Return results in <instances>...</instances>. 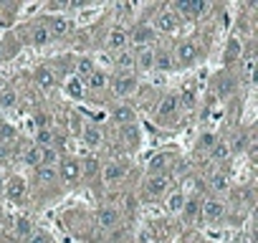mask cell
Wrapping results in <instances>:
<instances>
[{"mask_svg": "<svg viewBox=\"0 0 258 243\" xmlns=\"http://www.w3.org/2000/svg\"><path fill=\"white\" fill-rule=\"evenodd\" d=\"M180 114H182V109H180V101H177V91H170L155 106V125L175 127V125H180Z\"/></svg>", "mask_w": 258, "mask_h": 243, "instance_id": "cell-1", "label": "cell"}, {"mask_svg": "<svg viewBox=\"0 0 258 243\" xmlns=\"http://www.w3.org/2000/svg\"><path fill=\"white\" fill-rule=\"evenodd\" d=\"M172 56H175V66H177V69H190V66H195V64L203 58L200 41H198V38H182V41L172 48Z\"/></svg>", "mask_w": 258, "mask_h": 243, "instance_id": "cell-2", "label": "cell"}, {"mask_svg": "<svg viewBox=\"0 0 258 243\" xmlns=\"http://www.w3.org/2000/svg\"><path fill=\"white\" fill-rule=\"evenodd\" d=\"M167 8L177 18H185V21H203L213 11V6L208 3V0H177V3H172Z\"/></svg>", "mask_w": 258, "mask_h": 243, "instance_id": "cell-3", "label": "cell"}, {"mask_svg": "<svg viewBox=\"0 0 258 243\" xmlns=\"http://www.w3.org/2000/svg\"><path fill=\"white\" fill-rule=\"evenodd\" d=\"M56 170H58V180L66 188H79L84 183L81 180V157H76V155H61Z\"/></svg>", "mask_w": 258, "mask_h": 243, "instance_id": "cell-4", "label": "cell"}, {"mask_svg": "<svg viewBox=\"0 0 258 243\" xmlns=\"http://www.w3.org/2000/svg\"><path fill=\"white\" fill-rule=\"evenodd\" d=\"M228 218V203L218 195L203 198V208H200V220H205V225H220Z\"/></svg>", "mask_w": 258, "mask_h": 243, "instance_id": "cell-5", "label": "cell"}, {"mask_svg": "<svg viewBox=\"0 0 258 243\" xmlns=\"http://www.w3.org/2000/svg\"><path fill=\"white\" fill-rule=\"evenodd\" d=\"M21 38H23V43L31 46V48H46L48 43H53V38H51V33H48V28L43 26L41 18H33V21L23 28Z\"/></svg>", "mask_w": 258, "mask_h": 243, "instance_id": "cell-6", "label": "cell"}, {"mask_svg": "<svg viewBox=\"0 0 258 243\" xmlns=\"http://www.w3.org/2000/svg\"><path fill=\"white\" fill-rule=\"evenodd\" d=\"M172 190V175H147L142 183L145 200H162Z\"/></svg>", "mask_w": 258, "mask_h": 243, "instance_id": "cell-7", "label": "cell"}, {"mask_svg": "<svg viewBox=\"0 0 258 243\" xmlns=\"http://www.w3.org/2000/svg\"><path fill=\"white\" fill-rule=\"evenodd\" d=\"M147 23L155 28L157 36H160V33H162V36H175V33L180 31V26H182V18H177V16L165 6V8H160V11L155 13V18L147 21Z\"/></svg>", "mask_w": 258, "mask_h": 243, "instance_id": "cell-8", "label": "cell"}, {"mask_svg": "<svg viewBox=\"0 0 258 243\" xmlns=\"http://www.w3.org/2000/svg\"><path fill=\"white\" fill-rule=\"evenodd\" d=\"M126 33H129V48H147L157 43V33L147 21L135 23L132 28H126Z\"/></svg>", "mask_w": 258, "mask_h": 243, "instance_id": "cell-9", "label": "cell"}, {"mask_svg": "<svg viewBox=\"0 0 258 243\" xmlns=\"http://www.w3.org/2000/svg\"><path fill=\"white\" fill-rule=\"evenodd\" d=\"M109 89H111V94L119 101H124V99L132 96V94H137L140 79H137V74H116V79L109 81Z\"/></svg>", "mask_w": 258, "mask_h": 243, "instance_id": "cell-10", "label": "cell"}, {"mask_svg": "<svg viewBox=\"0 0 258 243\" xmlns=\"http://www.w3.org/2000/svg\"><path fill=\"white\" fill-rule=\"evenodd\" d=\"M41 21H43V26L48 28V33H51L53 41L66 38V36H71V31H74V21H71L69 16H63V13H48V16H43Z\"/></svg>", "mask_w": 258, "mask_h": 243, "instance_id": "cell-11", "label": "cell"}, {"mask_svg": "<svg viewBox=\"0 0 258 243\" xmlns=\"http://www.w3.org/2000/svg\"><path fill=\"white\" fill-rule=\"evenodd\" d=\"M175 165H177V155L172 150H162V152H157V155L150 157L147 175H172Z\"/></svg>", "mask_w": 258, "mask_h": 243, "instance_id": "cell-12", "label": "cell"}, {"mask_svg": "<svg viewBox=\"0 0 258 243\" xmlns=\"http://www.w3.org/2000/svg\"><path fill=\"white\" fill-rule=\"evenodd\" d=\"M126 172H129V162L126 160H109V162H104L101 165V183L104 185H116V183H124V177H126Z\"/></svg>", "mask_w": 258, "mask_h": 243, "instance_id": "cell-13", "label": "cell"}, {"mask_svg": "<svg viewBox=\"0 0 258 243\" xmlns=\"http://www.w3.org/2000/svg\"><path fill=\"white\" fill-rule=\"evenodd\" d=\"M109 122L116 127H126V125H135L137 122V109L129 104V101H116L109 109Z\"/></svg>", "mask_w": 258, "mask_h": 243, "instance_id": "cell-14", "label": "cell"}, {"mask_svg": "<svg viewBox=\"0 0 258 243\" xmlns=\"http://www.w3.org/2000/svg\"><path fill=\"white\" fill-rule=\"evenodd\" d=\"M104 46L109 53H119L124 48H129V33H126V26H111L109 33L104 36Z\"/></svg>", "mask_w": 258, "mask_h": 243, "instance_id": "cell-15", "label": "cell"}, {"mask_svg": "<svg viewBox=\"0 0 258 243\" xmlns=\"http://www.w3.org/2000/svg\"><path fill=\"white\" fill-rule=\"evenodd\" d=\"M3 198H8V200H13V203L26 200V198H28V183H26V177H23V175H11V177H6V193H3Z\"/></svg>", "mask_w": 258, "mask_h": 243, "instance_id": "cell-16", "label": "cell"}, {"mask_svg": "<svg viewBox=\"0 0 258 243\" xmlns=\"http://www.w3.org/2000/svg\"><path fill=\"white\" fill-rule=\"evenodd\" d=\"M94 220H96V225H99L101 230H114V228L121 223V213H119V208H114V205H101V208H96Z\"/></svg>", "mask_w": 258, "mask_h": 243, "instance_id": "cell-17", "label": "cell"}, {"mask_svg": "<svg viewBox=\"0 0 258 243\" xmlns=\"http://www.w3.org/2000/svg\"><path fill=\"white\" fill-rule=\"evenodd\" d=\"M33 81H36V86L43 89V91H53V89L58 86L56 71H53L51 66H46V64H41V66L33 69Z\"/></svg>", "mask_w": 258, "mask_h": 243, "instance_id": "cell-18", "label": "cell"}, {"mask_svg": "<svg viewBox=\"0 0 258 243\" xmlns=\"http://www.w3.org/2000/svg\"><path fill=\"white\" fill-rule=\"evenodd\" d=\"M132 51H135V74H150V71H155V46L132 48Z\"/></svg>", "mask_w": 258, "mask_h": 243, "instance_id": "cell-19", "label": "cell"}, {"mask_svg": "<svg viewBox=\"0 0 258 243\" xmlns=\"http://www.w3.org/2000/svg\"><path fill=\"white\" fill-rule=\"evenodd\" d=\"M61 86H63V94H66L69 99H74V101H84V99L89 96L84 79H79V76H74V74H71L69 79H63Z\"/></svg>", "mask_w": 258, "mask_h": 243, "instance_id": "cell-20", "label": "cell"}, {"mask_svg": "<svg viewBox=\"0 0 258 243\" xmlns=\"http://www.w3.org/2000/svg\"><path fill=\"white\" fill-rule=\"evenodd\" d=\"M89 150H99L101 145H104V130L96 125V122H86V127H84V132H81V137H79Z\"/></svg>", "mask_w": 258, "mask_h": 243, "instance_id": "cell-21", "label": "cell"}, {"mask_svg": "<svg viewBox=\"0 0 258 243\" xmlns=\"http://www.w3.org/2000/svg\"><path fill=\"white\" fill-rule=\"evenodd\" d=\"M119 140L124 142L126 150H140V145H142L140 122H135V125H126V127H119Z\"/></svg>", "mask_w": 258, "mask_h": 243, "instance_id": "cell-22", "label": "cell"}, {"mask_svg": "<svg viewBox=\"0 0 258 243\" xmlns=\"http://www.w3.org/2000/svg\"><path fill=\"white\" fill-rule=\"evenodd\" d=\"M111 66L116 69V74H135V51L124 48L119 53H111Z\"/></svg>", "mask_w": 258, "mask_h": 243, "instance_id": "cell-23", "label": "cell"}, {"mask_svg": "<svg viewBox=\"0 0 258 243\" xmlns=\"http://www.w3.org/2000/svg\"><path fill=\"white\" fill-rule=\"evenodd\" d=\"M109 81H111V79H109V74H106L104 69H99V66H96V71H94L91 76H86V79H84V84H86V91H89V94H101V91H106V89H109Z\"/></svg>", "mask_w": 258, "mask_h": 243, "instance_id": "cell-24", "label": "cell"}, {"mask_svg": "<svg viewBox=\"0 0 258 243\" xmlns=\"http://www.w3.org/2000/svg\"><path fill=\"white\" fill-rule=\"evenodd\" d=\"M162 200H165V210H167L170 215H180V213H182V208H185L187 195H185V190H182V188H172Z\"/></svg>", "mask_w": 258, "mask_h": 243, "instance_id": "cell-25", "label": "cell"}, {"mask_svg": "<svg viewBox=\"0 0 258 243\" xmlns=\"http://www.w3.org/2000/svg\"><path fill=\"white\" fill-rule=\"evenodd\" d=\"M200 208H203V198H198V195H192V198H187L185 200V208H182V220H185V225H195L198 220H200Z\"/></svg>", "mask_w": 258, "mask_h": 243, "instance_id": "cell-26", "label": "cell"}, {"mask_svg": "<svg viewBox=\"0 0 258 243\" xmlns=\"http://www.w3.org/2000/svg\"><path fill=\"white\" fill-rule=\"evenodd\" d=\"M175 56L172 48H155V71H175Z\"/></svg>", "mask_w": 258, "mask_h": 243, "instance_id": "cell-27", "label": "cell"}, {"mask_svg": "<svg viewBox=\"0 0 258 243\" xmlns=\"http://www.w3.org/2000/svg\"><path fill=\"white\" fill-rule=\"evenodd\" d=\"M71 66H74V76H79V79H86L96 71V61L91 56H74Z\"/></svg>", "mask_w": 258, "mask_h": 243, "instance_id": "cell-28", "label": "cell"}, {"mask_svg": "<svg viewBox=\"0 0 258 243\" xmlns=\"http://www.w3.org/2000/svg\"><path fill=\"white\" fill-rule=\"evenodd\" d=\"M233 89H235V81L228 76V71L215 74V79H213V94H218V99H225Z\"/></svg>", "mask_w": 258, "mask_h": 243, "instance_id": "cell-29", "label": "cell"}, {"mask_svg": "<svg viewBox=\"0 0 258 243\" xmlns=\"http://www.w3.org/2000/svg\"><path fill=\"white\" fill-rule=\"evenodd\" d=\"M58 180V170L56 167H36V185L38 188H56Z\"/></svg>", "mask_w": 258, "mask_h": 243, "instance_id": "cell-30", "label": "cell"}, {"mask_svg": "<svg viewBox=\"0 0 258 243\" xmlns=\"http://www.w3.org/2000/svg\"><path fill=\"white\" fill-rule=\"evenodd\" d=\"M240 58H243V41L233 36V38L228 41V46H225V53H223V64H225V66H230V64L240 61Z\"/></svg>", "mask_w": 258, "mask_h": 243, "instance_id": "cell-31", "label": "cell"}, {"mask_svg": "<svg viewBox=\"0 0 258 243\" xmlns=\"http://www.w3.org/2000/svg\"><path fill=\"white\" fill-rule=\"evenodd\" d=\"M177 101H180V109L182 111H192L198 106V89L195 86H182L177 91Z\"/></svg>", "mask_w": 258, "mask_h": 243, "instance_id": "cell-32", "label": "cell"}, {"mask_svg": "<svg viewBox=\"0 0 258 243\" xmlns=\"http://www.w3.org/2000/svg\"><path fill=\"white\" fill-rule=\"evenodd\" d=\"M230 155H233V152H230L228 142H225V140H215V145H213L210 152H208V160H210V162H225Z\"/></svg>", "mask_w": 258, "mask_h": 243, "instance_id": "cell-33", "label": "cell"}, {"mask_svg": "<svg viewBox=\"0 0 258 243\" xmlns=\"http://www.w3.org/2000/svg\"><path fill=\"white\" fill-rule=\"evenodd\" d=\"M101 175V165L96 157H84L81 160V180H96Z\"/></svg>", "mask_w": 258, "mask_h": 243, "instance_id": "cell-34", "label": "cell"}, {"mask_svg": "<svg viewBox=\"0 0 258 243\" xmlns=\"http://www.w3.org/2000/svg\"><path fill=\"white\" fill-rule=\"evenodd\" d=\"M33 145H38V147H56V132H53V127L36 130V135H33Z\"/></svg>", "mask_w": 258, "mask_h": 243, "instance_id": "cell-35", "label": "cell"}, {"mask_svg": "<svg viewBox=\"0 0 258 243\" xmlns=\"http://www.w3.org/2000/svg\"><path fill=\"white\" fill-rule=\"evenodd\" d=\"M33 228H36V225H33L28 218H16V220H13V235H16V240L23 243V240L33 233Z\"/></svg>", "mask_w": 258, "mask_h": 243, "instance_id": "cell-36", "label": "cell"}, {"mask_svg": "<svg viewBox=\"0 0 258 243\" xmlns=\"http://www.w3.org/2000/svg\"><path fill=\"white\" fill-rule=\"evenodd\" d=\"M21 160H23V165H28V167H41V147L38 145H28L26 150H23V155H21Z\"/></svg>", "mask_w": 258, "mask_h": 243, "instance_id": "cell-37", "label": "cell"}, {"mask_svg": "<svg viewBox=\"0 0 258 243\" xmlns=\"http://www.w3.org/2000/svg\"><path fill=\"white\" fill-rule=\"evenodd\" d=\"M208 183H210V190H213L218 198H220V195L230 188V185H228V175H225L223 170H215V172L210 175V180H208Z\"/></svg>", "mask_w": 258, "mask_h": 243, "instance_id": "cell-38", "label": "cell"}, {"mask_svg": "<svg viewBox=\"0 0 258 243\" xmlns=\"http://www.w3.org/2000/svg\"><path fill=\"white\" fill-rule=\"evenodd\" d=\"M16 104H18V94H16V89L6 86L3 91H0V111H13Z\"/></svg>", "mask_w": 258, "mask_h": 243, "instance_id": "cell-39", "label": "cell"}, {"mask_svg": "<svg viewBox=\"0 0 258 243\" xmlns=\"http://www.w3.org/2000/svg\"><path fill=\"white\" fill-rule=\"evenodd\" d=\"M61 160V150L56 147H41V167H56Z\"/></svg>", "mask_w": 258, "mask_h": 243, "instance_id": "cell-40", "label": "cell"}, {"mask_svg": "<svg viewBox=\"0 0 258 243\" xmlns=\"http://www.w3.org/2000/svg\"><path fill=\"white\" fill-rule=\"evenodd\" d=\"M84 127H86V119H84L81 114H69V132H71L74 137H81Z\"/></svg>", "mask_w": 258, "mask_h": 243, "instance_id": "cell-41", "label": "cell"}, {"mask_svg": "<svg viewBox=\"0 0 258 243\" xmlns=\"http://www.w3.org/2000/svg\"><path fill=\"white\" fill-rule=\"evenodd\" d=\"M0 142L8 145V142H16V127H11L8 122L0 119Z\"/></svg>", "mask_w": 258, "mask_h": 243, "instance_id": "cell-42", "label": "cell"}, {"mask_svg": "<svg viewBox=\"0 0 258 243\" xmlns=\"http://www.w3.org/2000/svg\"><path fill=\"white\" fill-rule=\"evenodd\" d=\"M23 243H51V235H48L46 230H41V228H33V233H31Z\"/></svg>", "mask_w": 258, "mask_h": 243, "instance_id": "cell-43", "label": "cell"}, {"mask_svg": "<svg viewBox=\"0 0 258 243\" xmlns=\"http://www.w3.org/2000/svg\"><path fill=\"white\" fill-rule=\"evenodd\" d=\"M215 135L213 132H205V135H200V140H198V150H203V152H210V147L215 145Z\"/></svg>", "mask_w": 258, "mask_h": 243, "instance_id": "cell-44", "label": "cell"}, {"mask_svg": "<svg viewBox=\"0 0 258 243\" xmlns=\"http://www.w3.org/2000/svg\"><path fill=\"white\" fill-rule=\"evenodd\" d=\"M8 61V53H6V46L0 43V64H6Z\"/></svg>", "mask_w": 258, "mask_h": 243, "instance_id": "cell-45", "label": "cell"}, {"mask_svg": "<svg viewBox=\"0 0 258 243\" xmlns=\"http://www.w3.org/2000/svg\"><path fill=\"white\" fill-rule=\"evenodd\" d=\"M3 193H6V177L0 175V198H3Z\"/></svg>", "mask_w": 258, "mask_h": 243, "instance_id": "cell-46", "label": "cell"}, {"mask_svg": "<svg viewBox=\"0 0 258 243\" xmlns=\"http://www.w3.org/2000/svg\"><path fill=\"white\" fill-rule=\"evenodd\" d=\"M6 86H8V84H6V79H3V76H0V91H3Z\"/></svg>", "mask_w": 258, "mask_h": 243, "instance_id": "cell-47", "label": "cell"}, {"mask_svg": "<svg viewBox=\"0 0 258 243\" xmlns=\"http://www.w3.org/2000/svg\"><path fill=\"white\" fill-rule=\"evenodd\" d=\"M0 218H3V213H0Z\"/></svg>", "mask_w": 258, "mask_h": 243, "instance_id": "cell-48", "label": "cell"}]
</instances>
